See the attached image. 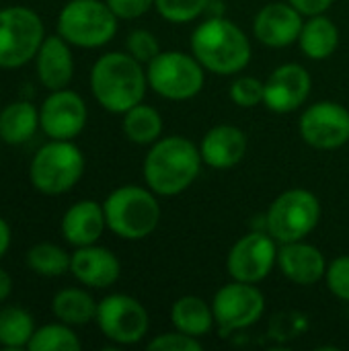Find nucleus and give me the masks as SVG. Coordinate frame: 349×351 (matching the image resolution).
Here are the masks:
<instances>
[{
    "label": "nucleus",
    "instance_id": "nucleus-1",
    "mask_svg": "<svg viewBox=\"0 0 349 351\" xmlns=\"http://www.w3.org/2000/svg\"><path fill=\"white\" fill-rule=\"evenodd\" d=\"M200 148L183 136L158 138L144 158V181L156 193L173 197L183 193L202 171Z\"/></svg>",
    "mask_w": 349,
    "mask_h": 351
},
{
    "label": "nucleus",
    "instance_id": "nucleus-2",
    "mask_svg": "<svg viewBox=\"0 0 349 351\" xmlns=\"http://www.w3.org/2000/svg\"><path fill=\"white\" fill-rule=\"evenodd\" d=\"M91 88L103 109L109 113H125L142 103L148 88V76L134 56L109 51L95 62L91 70Z\"/></svg>",
    "mask_w": 349,
    "mask_h": 351
},
{
    "label": "nucleus",
    "instance_id": "nucleus-3",
    "mask_svg": "<svg viewBox=\"0 0 349 351\" xmlns=\"http://www.w3.org/2000/svg\"><path fill=\"white\" fill-rule=\"evenodd\" d=\"M191 51L208 72L220 76L243 72L251 62L249 37L239 25L222 16L206 19L193 31Z\"/></svg>",
    "mask_w": 349,
    "mask_h": 351
},
{
    "label": "nucleus",
    "instance_id": "nucleus-4",
    "mask_svg": "<svg viewBox=\"0 0 349 351\" xmlns=\"http://www.w3.org/2000/svg\"><path fill=\"white\" fill-rule=\"evenodd\" d=\"M152 189L123 185L113 189L103 202L107 228L123 241L150 237L160 222V206Z\"/></svg>",
    "mask_w": 349,
    "mask_h": 351
},
{
    "label": "nucleus",
    "instance_id": "nucleus-5",
    "mask_svg": "<svg viewBox=\"0 0 349 351\" xmlns=\"http://www.w3.org/2000/svg\"><path fill=\"white\" fill-rule=\"evenodd\" d=\"M84 173V156L72 140H51L41 146L29 167L31 185L43 195L70 191Z\"/></svg>",
    "mask_w": 349,
    "mask_h": 351
},
{
    "label": "nucleus",
    "instance_id": "nucleus-6",
    "mask_svg": "<svg viewBox=\"0 0 349 351\" xmlns=\"http://www.w3.org/2000/svg\"><path fill=\"white\" fill-rule=\"evenodd\" d=\"M58 33L76 47H101L117 33V16L107 2L70 0L58 16Z\"/></svg>",
    "mask_w": 349,
    "mask_h": 351
},
{
    "label": "nucleus",
    "instance_id": "nucleus-7",
    "mask_svg": "<svg viewBox=\"0 0 349 351\" xmlns=\"http://www.w3.org/2000/svg\"><path fill=\"white\" fill-rule=\"evenodd\" d=\"M321 220L319 197L302 187L280 193L265 216L267 232L278 243H294L309 237Z\"/></svg>",
    "mask_w": 349,
    "mask_h": 351
},
{
    "label": "nucleus",
    "instance_id": "nucleus-8",
    "mask_svg": "<svg viewBox=\"0 0 349 351\" xmlns=\"http://www.w3.org/2000/svg\"><path fill=\"white\" fill-rule=\"evenodd\" d=\"M148 86L169 101H187L200 95L206 82V68L195 56L183 51H160L146 64Z\"/></svg>",
    "mask_w": 349,
    "mask_h": 351
},
{
    "label": "nucleus",
    "instance_id": "nucleus-9",
    "mask_svg": "<svg viewBox=\"0 0 349 351\" xmlns=\"http://www.w3.org/2000/svg\"><path fill=\"white\" fill-rule=\"evenodd\" d=\"M45 39L39 14L27 6L0 8V68H21L33 60Z\"/></svg>",
    "mask_w": 349,
    "mask_h": 351
},
{
    "label": "nucleus",
    "instance_id": "nucleus-10",
    "mask_svg": "<svg viewBox=\"0 0 349 351\" xmlns=\"http://www.w3.org/2000/svg\"><path fill=\"white\" fill-rule=\"evenodd\" d=\"M101 333L117 346H134L144 339L150 317L142 302L128 294H111L97 306L95 317Z\"/></svg>",
    "mask_w": 349,
    "mask_h": 351
},
{
    "label": "nucleus",
    "instance_id": "nucleus-11",
    "mask_svg": "<svg viewBox=\"0 0 349 351\" xmlns=\"http://www.w3.org/2000/svg\"><path fill=\"white\" fill-rule=\"evenodd\" d=\"M212 311L220 333L241 331L253 327L263 317L265 296L255 284L232 280L216 292Z\"/></svg>",
    "mask_w": 349,
    "mask_h": 351
},
{
    "label": "nucleus",
    "instance_id": "nucleus-12",
    "mask_svg": "<svg viewBox=\"0 0 349 351\" xmlns=\"http://www.w3.org/2000/svg\"><path fill=\"white\" fill-rule=\"evenodd\" d=\"M278 241L267 232H249L239 239L226 257V269L232 280L259 284L278 263Z\"/></svg>",
    "mask_w": 349,
    "mask_h": 351
},
{
    "label": "nucleus",
    "instance_id": "nucleus-13",
    "mask_svg": "<svg viewBox=\"0 0 349 351\" xmlns=\"http://www.w3.org/2000/svg\"><path fill=\"white\" fill-rule=\"evenodd\" d=\"M300 136L317 150H335L349 142V111L333 101H319L300 115Z\"/></svg>",
    "mask_w": 349,
    "mask_h": 351
},
{
    "label": "nucleus",
    "instance_id": "nucleus-14",
    "mask_svg": "<svg viewBox=\"0 0 349 351\" xmlns=\"http://www.w3.org/2000/svg\"><path fill=\"white\" fill-rule=\"evenodd\" d=\"M84 99L68 88L51 90L39 109V128L51 140H72L86 125Z\"/></svg>",
    "mask_w": 349,
    "mask_h": 351
},
{
    "label": "nucleus",
    "instance_id": "nucleus-15",
    "mask_svg": "<svg viewBox=\"0 0 349 351\" xmlns=\"http://www.w3.org/2000/svg\"><path fill=\"white\" fill-rule=\"evenodd\" d=\"M311 74L300 64H282L265 80V107L274 113H292L300 109L311 95Z\"/></svg>",
    "mask_w": 349,
    "mask_h": 351
},
{
    "label": "nucleus",
    "instance_id": "nucleus-16",
    "mask_svg": "<svg viewBox=\"0 0 349 351\" xmlns=\"http://www.w3.org/2000/svg\"><path fill=\"white\" fill-rule=\"evenodd\" d=\"M302 25V12H298L290 2H272L257 12L253 33L267 47H288L298 41Z\"/></svg>",
    "mask_w": 349,
    "mask_h": 351
},
{
    "label": "nucleus",
    "instance_id": "nucleus-17",
    "mask_svg": "<svg viewBox=\"0 0 349 351\" xmlns=\"http://www.w3.org/2000/svg\"><path fill=\"white\" fill-rule=\"evenodd\" d=\"M70 274L88 288H109L119 280V259L105 247H78L70 257Z\"/></svg>",
    "mask_w": 349,
    "mask_h": 351
},
{
    "label": "nucleus",
    "instance_id": "nucleus-18",
    "mask_svg": "<svg viewBox=\"0 0 349 351\" xmlns=\"http://www.w3.org/2000/svg\"><path fill=\"white\" fill-rule=\"evenodd\" d=\"M278 265L282 274L298 286H313L321 282L327 271L325 255L315 245L302 241L284 243L282 249H278Z\"/></svg>",
    "mask_w": 349,
    "mask_h": 351
},
{
    "label": "nucleus",
    "instance_id": "nucleus-19",
    "mask_svg": "<svg viewBox=\"0 0 349 351\" xmlns=\"http://www.w3.org/2000/svg\"><path fill=\"white\" fill-rule=\"evenodd\" d=\"M37 78L49 90L66 88L74 76V58L70 51V43L62 35L45 37L37 56Z\"/></svg>",
    "mask_w": 349,
    "mask_h": 351
},
{
    "label": "nucleus",
    "instance_id": "nucleus-20",
    "mask_svg": "<svg viewBox=\"0 0 349 351\" xmlns=\"http://www.w3.org/2000/svg\"><path fill=\"white\" fill-rule=\"evenodd\" d=\"M200 152H202V160L208 167L218 171L232 169L247 154V136L237 125H228V123L216 125L204 136Z\"/></svg>",
    "mask_w": 349,
    "mask_h": 351
},
{
    "label": "nucleus",
    "instance_id": "nucleus-21",
    "mask_svg": "<svg viewBox=\"0 0 349 351\" xmlns=\"http://www.w3.org/2000/svg\"><path fill=\"white\" fill-rule=\"evenodd\" d=\"M107 228L105 210L95 199H80L62 218V234L72 247L95 245Z\"/></svg>",
    "mask_w": 349,
    "mask_h": 351
},
{
    "label": "nucleus",
    "instance_id": "nucleus-22",
    "mask_svg": "<svg viewBox=\"0 0 349 351\" xmlns=\"http://www.w3.org/2000/svg\"><path fill=\"white\" fill-rule=\"evenodd\" d=\"M300 49L311 60H327L339 45V31L335 23L323 14H313L298 35Z\"/></svg>",
    "mask_w": 349,
    "mask_h": 351
},
{
    "label": "nucleus",
    "instance_id": "nucleus-23",
    "mask_svg": "<svg viewBox=\"0 0 349 351\" xmlns=\"http://www.w3.org/2000/svg\"><path fill=\"white\" fill-rule=\"evenodd\" d=\"M39 128V111L29 101H16L0 111V140L19 146L33 138Z\"/></svg>",
    "mask_w": 349,
    "mask_h": 351
},
{
    "label": "nucleus",
    "instance_id": "nucleus-24",
    "mask_svg": "<svg viewBox=\"0 0 349 351\" xmlns=\"http://www.w3.org/2000/svg\"><path fill=\"white\" fill-rule=\"evenodd\" d=\"M171 321L177 331L191 337H204L212 331L216 319L212 306L200 296H183L171 308Z\"/></svg>",
    "mask_w": 349,
    "mask_h": 351
},
{
    "label": "nucleus",
    "instance_id": "nucleus-25",
    "mask_svg": "<svg viewBox=\"0 0 349 351\" xmlns=\"http://www.w3.org/2000/svg\"><path fill=\"white\" fill-rule=\"evenodd\" d=\"M97 306L95 298L80 290V288H66L60 290L53 300H51V313L58 321L70 325V327H80L91 323L97 317Z\"/></svg>",
    "mask_w": 349,
    "mask_h": 351
},
{
    "label": "nucleus",
    "instance_id": "nucleus-26",
    "mask_svg": "<svg viewBox=\"0 0 349 351\" xmlns=\"http://www.w3.org/2000/svg\"><path fill=\"white\" fill-rule=\"evenodd\" d=\"M123 134L134 144L152 146L163 134V117L154 107L138 103L123 113Z\"/></svg>",
    "mask_w": 349,
    "mask_h": 351
},
{
    "label": "nucleus",
    "instance_id": "nucleus-27",
    "mask_svg": "<svg viewBox=\"0 0 349 351\" xmlns=\"http://www.w3.org/2000/svg\"><path fill=\"white\" fill-rule=\"evenodd\" d=\"M35 333L33 317L19 306L0 308V346L4 350H23Z\"/></svg>",
    "mask_w": 349,
    "mask_h": 351
},
{
    "label": "nucleus",
    "instance_id": "nucleus-28",
    "mask_svg": "<svg viewBox=\"0 0 349 351\" xmlns=\"http://www.w3.org/2000/svg\"><path fill=\"white\" fill-rule=\"evenodd\" d=\"M70 257L62 247L53 243L33 245L27 253V265L33 274L43 278H58L70 271Z\"/></svg>",
    "mask_w": 349,
    "mask_h": 351
},
{
    "label": "nucleus",
    "instance_id": "nucleus-29",
    "mask_svg": "<svg viewBox=\"0 0 349 351\" xmlns=\"http://www.w3.org/2000/svg\"><path fill=\"white\" fill-rule=\"evenodd\" d=\"M82 348L76 333L66 323H51L35 329L27 350L31 351H78Z\"/></svg>",
    "mask_w": 349,
    "mask_h": 351
},
{
    "label": "nucleus",
    "instance_id": "nucleus-30",
    "mask_svg": "<svg viewBox=\"0 0 349 351\" xmlns=\"http://www.w3.org/2000/svg\"><path fill=\"white\" fill-rule=\"evenodd\" d=\"M208 4L210 0H154V6L160 12V16L171 23L195 21Z\"/></svg>",
    "mask_w": 349,
    "mask_h": 351
},
{
    "label": "nucleus",
    "instance_id": "nucleus-31",
    "mask_svg": "<svg viewBox=\"0 0 349 351\" xmlns=\"http://www.w3.org/2000/svg\"><path fill=\"white\" fill-rule=\"evenodd\" d=\"M230 99L243 109L257 107L265 99V82L255 76H241L230 86Z\"/></svg>",
    "mask_w": 349,
    "mask_h": 351
},
{
    "label": "nucleus",
    "instance_id": "nucleus-32",
    "mask_svg": "<svg viewBox=\"0 0 349 351\" xmlns=\"http://www.w3.org/2000/svg\"><path fill=\"white\" fill-rule=\"evenodd\" d=\"M125 47H128V53L134 56L140 64H148V62H152L160 53L158 39L150 31H146V29L132 31L128 35V39H125Z\"/></svg>",
    "mask_w": 349,
    "mask_h": 351
},
{
    "label": "nucleus",
    "instance_id": "nucleus-33",
    "mask_svg": "<svg viewBox=\"0 0 349 351\" xmlns=\"http://www.w3.org/2000/svg\"><path fill=\"white\" fill-rule=\"evenodd\" d=\"M325 282L333 296L349 302V255L337 257L327 265Z\"/></svg>",
    "mask_w": 349,
    "mask_h": 351
},
{
    "label": "nucleus",
    "instance_id": "nucleus-34",
    "mask_svg": "<svg viewBox=\"0 0 349 351\" xmlns=\"http://www.w3.org/2000/svg\"><path fill=\"white\" fill-rule=\"evenodd\" d=\"M150 351H202V343L197 337H191L187 333L181 331H173V333H163L158 337H154L148 343Z\"/></svg>",
    "mask_w": 349,
    "mask_h": 351
},
{
    "label": "nucleus",
    "instance_id": "nucleus-35",
    "mask_svg": "<svg viewBox=\"0 0 349 351\" xmlns=\"http://www.w3.org/2000/svg\"><path fill=\"white\" fill-rule=\"evenodd\" d=\"M117 19H138L154 6V0H105Z\"/></svg>",
    "mask_w": 349,
    "mask_h": 351
},
{
    "label": "nucleus",
    "instance_id": "nucleus-36",
    "mask_svg": "<svg viewBox=\"0 0 349 351\" xmlns=\"http://www.w3.org/2000/svg\"><path fill=\"white\" fill-rule=\"evenodd\" d=\"M298 12L313 16V14H323L331 8L333 0H288Z\"/></svg>",
    "mask_w": 349,
    "mask_h": 351
},
{
    "label": "nucleus",
    "instance_id": "nucleus-37",
    "mask_svg": "<svg viewBox=\"0 0 349 351\" xmlns=\"http://www.w3.org/2000/svg\"><path fill=\"white\" fill-rule=\"evenodd\" d=\"M10 226H8V222L0 216V259L4 257V253L8 251V247H10Z\"/></svg>",
    "mask_w": 349,
    "mask_h": 351
},
{
    "label": "nucleus",
    "instance_id": "nucleus-38",
    "mask_svg": "<svg viewBox=\"0 0 349 351\" xmlns=\"http://www.w3.org/2000/svg\"><path fill=\"white\" fill-rule=\"evenodd\" d=\"M10 294H12V280H10V276L0 267V304L6 302Z\"/></svg>",
    "mask_w": 349,
    "mask_h": 351
}]
</instances>
